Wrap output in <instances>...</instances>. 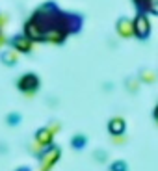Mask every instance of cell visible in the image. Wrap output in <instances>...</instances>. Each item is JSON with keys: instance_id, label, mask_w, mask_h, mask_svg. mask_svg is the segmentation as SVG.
I'll use <instances>...</instances> for the list:
<instances>
[{"instance_id": "6da1fadb", "label": "cell", "mask_w": 158, "mask_h": 171, "mask_svg": "<svg viewBox=\"0 0 158 171\" xmlns=\"http://www.w3.org/2000/svg\"><path fill=\"white\" fill-rule=\"evenodd\" d=\"M121 130H123V123H121V121H116V123L112 121V132H121Z\"/></svg>"}]
</instances>
